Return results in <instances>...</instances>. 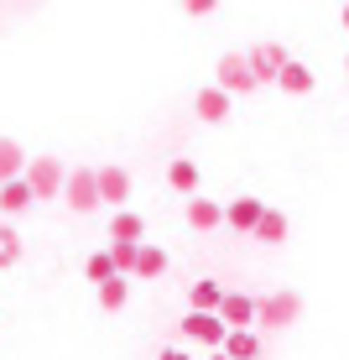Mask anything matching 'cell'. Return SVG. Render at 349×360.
<instances>
[{
	"label": "cell",
	"instance_id": "1",
	"mask_svg": "<svg viewBox=\"0 0 349 360\" xmlns=\"http://www.w3.org/2000/svg\"><path fill=\"white\" fill-rule=\"evenodd\" d=\"M303 319V297L297 292H266V297H256V324L261 329H287V324H297Z\"/></svg>",
	"mask_w": 349,
	"mask_h": 360
},
{
	"label": "cell",
	"instance_id": "2",
	"mask_svg": "<svg viewBox=\"0 0 349 360\" xmlns=\"http://www.w3.org/2000/svg\"><path fill=\"white\" fill-rule=\"evenodd\" d=\"M63 204L73 209V214H94V209H99V178H94V167L68 172V183H63Z\"/></svg>",
	"mask_w": 349,
	"mask_h": 360
},
{
	"label": "cell",
	"instance_id": "3",
	"mask_svg": "<svg viewBox=\"0 0 349 360\" xmlns=\"http://www.w3.org/2000/svg\"><path fill=\"white\" fill-rule=\"evenodd\" d=\"M214 73H219V79H214V89H224L230 99H235V94H251V89H256V73H251V63H245V53H224Z\"/></svg>",
	"mask_w": 349,
	"mask_h": 360
},
{
	"label": "cell",
	"instance_id": "4",
	"mask_svg": "<svg viewBox=\"0 0 349 360\" xmlns=\"http://www.w3.org/2000/svg\"><path fill=\"white\" fill-rule=\"evenodd\" d=\"M27 183H32V193H37V198H63L68 172H63V162H58V157H32Z\"/></svg>",
	"mask_w": 349,
	"mask_h": 360
},
{
	"label": "cell",
	"instance_id": "5",
	"mask_svg": "<svg viewBox=\"0 0 349 360\" xmlns=\"http://www.w3.org/2000/svg\"><path fill=\"white\" fill-rule=\"evenodd\" d=\"M245 63H251L256 84H266V79H282V68L292 63V58H287V47H282V42H256L251 53H245Z\"/></svg>",
	"mask_w": 349,
	"mask_h": 360
},
{
	"label": "cell",
	"instance_id": "6",
	"mask_svg": "<svg viewBox=\"0 0 349 360\" xmlns=\"http://www.w3.org/2000/svg\"><path fill=\"white\" fill-rule=\"evenodd\" d=\"M183 340L209 345V350H224L230 329H224V319H219V314H188V319H183Z\"/></svg>",
	"mask_w": 349,
	"mask_h": 360
},
{
	"label": "cell",
	"instance_id": "7",
	"mask_svg": "<svg viewBox=\"0 0 349 360\" xmlns=\"http://www.w3.org/2000/svg\"><path fill=\"white\" fill-rule=\"evenodd\" d=\"M94 178H99V204H115V214H120L131 198V172L126 167H94Z\"/></svg>",
	"mask_w": 349,
	"mask_h": 360
},
{
	"label": "cell",
	"instance_id": "8",
	"mask_svg": "<svg viewBox=\"0 0 349 360\" xmlns=\"http://www.w3.org/2000/svg\"><path fill=\"white\" fill-rule=\"evenodd\" d=\"M219 319H224V329H230V334L251 329V324H256V297H245V292H224Z\"/></svg>",
	"mask_w": 349,
	"mask_h": 360
},
{
	"label": "cell",
	"instance_id": "9",
	"mask_svg": "<svg viewBox=\"0 0 349 360\" xmlns=\"http://www.w3.org/2000/svg\"><path fill=\"white\" fill-rule=\"evenodd\" d=\"M261 214H266L261 198H230V204H224V225H235V230H245V235H256Z\"/></svg>",
	"mask_w": 349,
	"mask_h": 360
},
{
	"label": "cell",
	"instance_id": "10",
	"mask_svg": "<svg viewBox=\"0 0 349 360\" xmlns=\"http://www.w3.org/2000/svg\"><path fill=\"white\" fill-rule=\"evenodd\" d=\"M27 167H32V157L21 152V141L0 136V183H16V178H27Z\"/></svg>",
	"mask_w": 349,
	"mask_h": 360
},
{
	"label": "cell",
	"instance_id": "11",
	"mask_svg": "<svg viewBox=\"0 0 349 360\" xmlns=\"http://www.w3.org/2000/svg\"><path fill=\"white\" fill-rule=\"evenodd\" d=\"M193 110L209 120V126H219V120H230V94L214 89V84H204V89H198V99H193Z\"/></svg>",
	"mask_w": 349,
	"mask_h": 360
},
{
	"label": "cell",
	"instance_id": "12",
	"mask_svg": "<svg viewBox=\"0 0 349 360\" xmlns=\"http://www.w3.org/2000/svg\"><path fill=\"white\" fill-rule=\"evenodd\" d=\"M32 183L27 178H16V183H0V214H27L32 209Z\"/></svg>",
	"mask_w": 349,
	"mask_h": 360
},
{
	"label": "cell",
	"instance_id": "13",
	"mask_svg": "<svg viewBox=\"0 0 349 360\" xmlns=\"http://www.w3.org/2000/svg\"><path fill=\"white\" fill-rule=\"evenodd\" d=\"M188 225L193 230H214V225H224V204H214V198H188Z\"/></svg>",
	"mask_w": 349,
	"mask_h": 360
},
{
	"label": "cell",
	"instance_id": "14",
	"mask_svg": "<svg viewBox=\"0 0 349 360\" xmlns=\"http://www.w3.org/2000/svg\"><path fill=\"white\" fill-rule=\"evenodd\" d=\"M188 303H193V314H219V303H224V288H219V282H193V288H188Z\"/></svg>",
	"mask_w": 349,
	"mask_h": 360
},
{
	"label": "cell",
	"instance_id": "15",
	"mask_svg": "<svg viewBox=\"0 0 349 360\" xmlns=\"http://www.w3.org/2000/svg\"><path fill=\"white\" fill-rule=\"evenodd\" d=\"M141 235H146V219H141V214H131V209H120V214L110 219V240H131V245H141Z\"/></svg>",
	"mask_w": 349,
	"mask_h": 360
},
{
	"label": "cell",
	"instance_id": "16",
	"mask_svg": "<svg viewBox=\"0 0 349 360\" xmlns=\"http://www.w3.org/2000/svg\"><path fill=\"white\" fill-rule=\"evenodd\" d=\"M277 84H282L287 94H313V68H308V63H297V58H292V63L282 68V79H277Z\"/></svg>",
	"mask_w": 349,
	"mask_h": 360
},
{
	"label": "cell",
	"instance_id": "17",
	"mask_svg": "<svg viewBox=\"0 0 349 360\" xmlns=\"http://www.w3.org/2000/svg\"><path fill=\"white\" fill-rule=\"evenodd\" d=\"M167 183H172V188H178V193H188V198H198V167L188 162V157H178V162L167 167Z\"/></svg>",
	"mask_w": 349,
	"mask_h": 360
},
{
	"label": "cell",
	"instance_id": "18",
	"mask_svg": "<svg viewBox=\"0 0 349 360\" xmlns=\"http://www.w3.org/2000/svg\"><path fill=\"white\" fill-rule=\"evenodd\" d=\"M162 271H167V251H162V245H146L141 240V256H136V277H162Z\"/></svg>",
	"mask_w": 349,
	"mask_h": 360
},
{
	"label": "cell",
	"instance_id": "19",
	"mask_svg": "<svg viewBox=\"0 0 349 360\" xmlns=\"http://www.w3.org/2000/svg\"><path fill=\"white\" fill-rule=\"evenodd\" d=\"M256 240H266V245H282L287 240V214H282V209H266V214H261Z\"/></svg>",
	"mask_w": 349,
	"mask_h": 360
},
{
	"label": "cell",
	"instance_id": "20",
	"mask_svg": "<svg viewBox=\"0 0 349 360\" xmlns=\"http://www.w3.org/2000/svg\"><path fill=\"white\" fill-rule=\"evenodd\" d=\"M224 355H230V360H256V355H261V340H256V329H240V334H230V340H224Z\"/></svg>",
	"mask_w": 349,
	"mask_h": 360
},
{
	"label": "cell",
	"instance_id": "21",
	"mask_svg": "<svg viewBox=\"0 0 349 360\" xmlns=\"http://www.w3.org/2000/svg\"><path fill=\"white\" fill-rule=\"evenodd\" d=\"M126 297H131V282L115 277V282H105V288H99V308H105V314H120V308H126Z\"/></svg>",
	"mask_w": 349,
	"mask_h": 360
},
{
	"label": "cell",
	"instance_id": "22",
	"mask_svg": "<svg viewBox=\"0 0 349 360\" xmlns=\"http://www.w3.org/2000/svg\"><path fill=\"white\" fill-rule=\"evenodd\" d=\"M21 251H27V245H21V230L16 225H0V266H16Z\"/></svg>",
	"mask_w": 349,
	"mask_h": 360
},
{
	"label": "cell",
	"instance_id": "23",
	"mask_svg": "<svg viewBox=\"0 0 349 360\" xmlns=\"http://www.w3.org/2000/svg\"><path fill=\"white\" fill-rule=\"evenodd\" d=\"M84 277L105 288V282H115L120 271H115V262H110V251H94V256H89V266H84Z\"/></svg>",
	"mask_w": 349,
	"mask_h": 360
},
{
	"label": "cell",
	"instance_id": "24",
	"mask_svg": "<svg viewBox=\"0 0 349 360\" xmlns=\"http://www.w3.org/2000/svg\"><path fill=\"white\" fill-rule=\"evenodd\" d=\"M136 256H141V245H131V240H115V245H110V262H115L120 277H126V271L136 277Z\"/></svg>",
	"mask_w": 349,
	"mask_h": 360
},
{
	"label": "cell",
	"instance_id": "25",
	"mask_svg": "<svg viewBox=\"0 0 349 360\" xmlns=\"http://www.w3.org/2000/svg\"><path fill=\"white\" fill-rule=\"evenodd\" d=\"M183 11H188V16H214L219 6H214V0H188V6H183Z\"/></svg>",
	"mask_w": 349,
	"mask_h": 360
},
{
	"label": "cell",
	"instance_id": "26",
	"mask_svg": "<svg viewBox=\"0 0 349 360\" xmlns=\"http://www.w3.org/2000/svg\"><path fill=\"white\" fill-rule=\"evenodd\" d=\"M162 360H188V355H183V350H162Z\"/></svg>",
	"mask_w": 349,
	"mask_h": 360
},
{
	"label": "cell",
	"instance_id": "27",
	"mask_svg": "<svg viewBox=\"0 0 349 360\" xmlns=\"http://www.w3.org/2000/svg\"><path fill=\"white\" fill-rule=\"evenodd\" d=\"M339 21H344V32H349V6H344V11H339Z\"/></svg>",
	"mask_w": 349,
	"mask_h": 360
},
{
	"label": "cell",
	"instance_id": "28",
	"mask_svg": "<svg viewBox=\"0 0 349 360\" xmlns=\"http://www.w3.org/2000/svg\"><path fill=\"white\" fill-rule=\"evenodd\" d=\"M209 360H230V355H224V350H214V355H209Z\"/></svg>",
	"mask_w": 349,
	"mask_h": 360
},
{
	"label": "cell",
	"instance_id": "29",
	"mask_svg": "<svg viewBox=\"0 0 349 360\" xmlns=\"http://www.w3.org/2000/svg\"><path fill=\"white\" fill-rule=\"evenodd\" d=\"M344 68H349V58H344Z\"/></svg>",
	"mask_w": 349,
	"mask_h": 360
}]
</instances>
